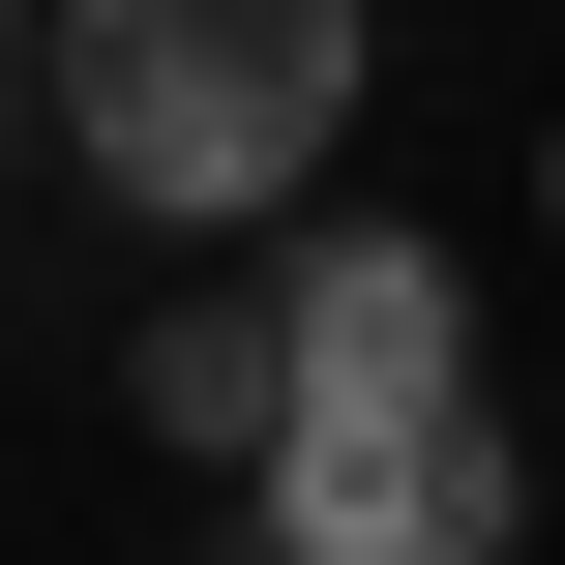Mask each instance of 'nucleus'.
Masks as SVG:
<instances>
[{"mask_svg":"<svg viewBox=\"0 0 565 565\" xmlns=\"http://www.w3.org/2000/svg\"><path fill=\"white\" fill-rule=\"evenodd\" d=\"M30 119H60V30H30V60H0V149H30Z\"/></svg>","mask_w":565,"mask_h":565,"instance_id":"39448f33","label":"nucleus"},{"mask_svg":"<svg viewBox=\"0 0 565 565\" xmlns=\"http://www.w3.org/2000/svg\"><path fill=\"white\" fill-rule=\"evenodd\" d=\"M238 507H268L298 565H507V536H536V477H507V417H477V387H447V417H298Z\"/></svg>","mask_w":565,"mask_h":565,"instance_id":"f03ea898","label":"nucleus"},{"mask_svg":"<svg viewBox=\"0 0 565 565\" xmlns=\"http://www.w3.org/2000/svg\"><path fill=\"white\" fill-rule=\"evenodd\" d=\"M328 119H358V0H60V149L179 238L298 209Z\"/></svg>","mask_w":565,"mask_h":565,"instance_id":"f257e3e1","label":"nucleus"},{"mask_svg":"<svg viewBox=\"0 0 565 565\" xmlns=\"http://www.w3.org/2000/svg\"><path fill=\"white\" fill-rule=\"evenodd\" d=\"M477 387V298H447V238H328L298 268V417H447ZM268 417V447H298Z\"/></svg>","mask_w":565,"mask_h":565,"instance_id":"7ed1b4c3","label":"nucleus"},{"mask_svg":"<svg viewBox=\"0 0 565 565\" xmlns=\"http://www.w3.org/2000/svg\"><path fill=\"white\" fill-rule=\"evenodd\" d=\"M536 179H565V149H536Z\"/></svg>","mask_w":565,"mask_h":565,"instance_id":"423d86ee","label":"nucleus"},{"mask_svg":"<svg viewBox=\"0 0 565 565\" xmlns=\"http://www.w3.org/2000/svg\"><path fill=\"white\" fill-rule=\"evenodd\" d=\"M119 387H149V447H209V477H268V417H298V298H179V328H149Z\"/></svg>","mask_w":565,"mask_h":565,"instance_id":"20e7f679","label":"nucleus"}]
</instances>
